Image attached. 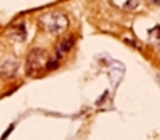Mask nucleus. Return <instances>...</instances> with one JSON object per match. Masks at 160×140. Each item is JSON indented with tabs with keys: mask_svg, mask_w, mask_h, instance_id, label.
<instances>
[{
	"mask_svg": "<svg viewBox=\"0 0 160 140\" xmlns=\"http://www.w3.org/2000/svg\"><path fill=\"white\" fill-rule=\"evenodd\" d=\"M15 73H17V63L14 59H8L7 63H3L0 66V74L2 76H14Z\"/></svg>",
	"mask_w": 160,
	"mask_h": 140,
	"instance_id": "39448f33",
	"label": "nucleus"
},
{
	"mask_svg": "<svg viewBox=\"0 0 160 140\" xmlns=\"http://www.w3.org/2000/svg\"><path fill=\"white\" fill-rule=\"evenodd\" d=\"M7 36L12 39V41L15 42H22L25 41V37H27V30H25V24L22 20H19V22H14L10 25V27L7 29Z\"/></svg>",
	"mask_w": 160,
	"mask_h": 140,
	"instance_id": "7ed1b4c3",
	"label": "nucleus"
},
{
	"mask_svg": "<svg viewBox=\"0 0 160 140\" xmlns=\"http://www.w3.org/2000/svg\"><path fill=\"white\" fill-rule=\"evenodd\" d=\"M137 5H140V0H128L127 2V8H137Z\"/></svg>",
	"mask_w": 160,
	"mask_h": 140,
	"instance_id": "0eeeda50",
	"label": "nucleus"
},
{
	"mask_svg": "<svg viewBox=\"0 0 160 140\" xmlns=\"http://www.w3.org/2000/svg\"><path fill=\"white\" fill-rule=\"evenodd\" d=\"M148 37H150V41H152L153 44H160V27H158V25L150 30Z\"/></svg>",
	"mask_w": 160,
	"mask_h": 140,
	"instance_id": "423d86ee",
	"label": "nucleus"
},
{
	"mask_svg": "<svg viewBox=\"0 0 160 140\" xmlns=\"http://www.w3.org/2000/svg\"><path fill=\"white\" fill-rule=\"evenodd\" d=\"M46 66V51L41 47H34L29 51L27 59H25V73L32 74L36 71H41Z\"/></svg>",
	"mask_w": 160,
	"mask_h": 140,
	"instance_id": "f03ea898",
	"label": "nucleus"
},
{
	"mask_svg": "<svg viewBox=\"0 0 160 140\" xmlns=\"http://www.w3.org/2000/svg\"><path fill=\"white\" fill-rule=\"evenodd\" d=\"M72 44H74V37H66V39H62V41L58 44V49H56V56L59 58V56L66 54L68 51H71Z\"/></svg>",
	"mask_w": 160,
	"mask_h": 140,
	"instance_id": "20e7f679",
	"label": "nucleus"
},
{
	"mask_svg": "<svg viewBox=\"0 0 160 140\" xmlns=\"http://www.w3.org/2000/svg\"><path fill=\"white\" fill-rule=\"evenodd\" d=\"M41 25L49 34H52V36H59V34H62L64 30L68 29L69 20H68V17L64 15L62 12L51 10V12H46V14L41 17Z\"/></svg>",
	"mask_w": 160,
	"mask_h": 140,
	"instance_id": "f257e3e1",
	"label": "nucleus"
}]
</instances>
